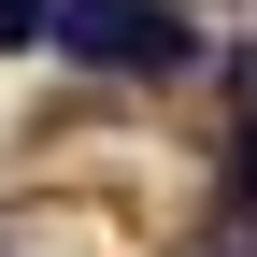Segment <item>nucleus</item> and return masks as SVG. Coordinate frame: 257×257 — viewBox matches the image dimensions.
<instances>
[{"label": "nucleus", "instance_id": "3", "mask_svg": "<svg viewBox=\"0 0 257 257\" xmlns=\"http://www.w3.org/2000/svg\"><path fill=\"white\" fill-rule=\"evenodd\" d=\"M229 200H243V214H257V128H243V157H229Z\"/></svg>", "mask_w": 257, "mask_h": 257}, {"label": "nucleus", "instance_id": "1", "mask_svg": "<svg viewBox=\"0 0 257 257\" xmlns=\"http://www.w3.org/2000/svg\"><path fill=\"white\" fill-rule=\"evenodd\" d=\"M43 43L86 57V72H186V57H200V29H186L172 0H57Z\"/></svg>", "mask_w": 257, "mask_h": 257}, {"label": "nucleus", "instance_id": "2", "mask_svg": "<svg viewBox=\"0 0 257 257\" xmlns=\"http://www.w3.org/2000/svg\"><path fill=\"white\" fill-rule=\"evenodd\" d=\"M57 29V0H0V43H43Z\"/></svg>", "mask_w": 257, "mask_h": 257}]
</instances>
